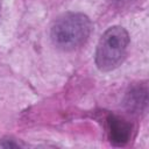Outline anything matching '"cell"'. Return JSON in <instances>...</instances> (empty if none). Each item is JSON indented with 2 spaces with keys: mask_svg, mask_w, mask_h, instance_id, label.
<instances>
[{
  "mask_svg": "<svg viewBox=\"0 0 149 149\" xmlns=\"http://www.w3.org/2000/svg\"><path fill=\"white\" fill-rule=\"evenodd\" d=\"M91 31L92 22L87 15L68 12L54 21L50 29V38L57 49L72 51L86 43Z\"/></svg>",
  "mask_w": 149,
  "mask_h": 149,
  "instance_id": "obj_1",
  "label": "cell"
},
{
  "mask_svg": "<svg viewBox=\"0 0 149 149\" xmlns=\"http://www.w3.org/2000/svg\"><path fill=\"white\" fill-rule=\"evenodd\" d=\"M130 38L128 31L121 26H113L101 35L94 54L97 68L102 72L116 69L125 61Z\"/></svg>",
  "mask_w": 149,
  "mask_h": 149,
  "instance_id": "obj_2",
  "label": "cell"
},
{
  "mask_svg": "<svg viewBox=\"0 0 149 149\" xmlns=\"http://www.w3.org/2000/svg\"><path fill=\"white\" fill-rule=\"evenodd\" d=\"M107 133L111 143L115 147L126 146L132 136V126L126 120L116 116L108 115L107 118Z\"/></svg>",
  "mask_w": 149,
  "mask_h": 149,
  "instance_id": "obj_3",
  "label": "cell"
},
{
  "mask_svg": "<svg viewBox=\"0 0 149 149\" xmlns=\"http://www.w3.org/2000/svg\"><path fill=\"white\" fill-rule=\"evenodd\" d=\"M148 104V88L147 84H137L132 86L123 99L125 108L133 114H140L146 111Z\"/></svg>",
  "mask_w": 149,
  "mask_h": 149,
  "instance_id": "obj_4",
  "label": "cell"
},
{
  "mask_svg": "<svg viewBox=\"0 0 149 149\" xmlns=\"http://www.w3.org/2000/svg\"><path fill=\"white\" fill-rule=\"evenodd\" d=\"M0 147H3V148H10V147H14V148H17V147H22V144H20L19 142H16L14 139H10V137H7V139H2V141L0 142Z\"/></svg>",
  "mask_w": 149,
  "mask_h": 149,
  "instance_id": "obj_5",
  "label": "cell"
},
{
  "mask_svg": "<svg viewBox=\"0 0 149 149\" xmlns=\"http://www.w3.org/2000/svg\"><path fill=\"white\" fill-rule=\"evenodd\" d=\"M108 1L111 2L112 6H114L116 8H125L129 5H132L136 0H108Z\"/></svg>",
  "mask_w": 149,
  "mask_h": 149,
  "instance_id": "obj_6",
  "label": "cell"
},
{
  "mask_svg": "<svg viewBox=\"0 0 149 149\" xmlns=\"http://www.w3.org/2000/svg\"><path fill=\"white\" fill-rule=\"evenodd\" d=\"M0 10H1V1H0Z\"/></svg>",
  "mask_w": 149,
  "mask_h": 149,
  "instance_id": "obj_7",
  "label": "cell"
}]
</instances>
